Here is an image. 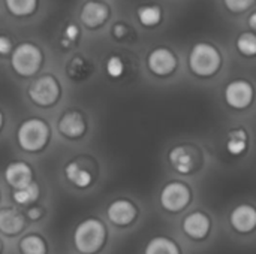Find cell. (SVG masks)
I'll use <instances>...</instances> for the list:
<instances>
[{"label": "cell", "mask_w": 256, "mask_h": 254, "mask_svg": "<svg viewBox=\"0 0 256 254\" xmlns=\"http://www.w3.org/2000/svg\"><path fill=\"white\" fill-rule=\"evenodd\" d=\"M184 232L194 240H202L210 229V220L202 213H192L183 222Z\"/></svg>", "instance_id": "8fae6325"}, {"label": "cell", "mask_w": 256, "mask_h": 254, "mask_svg": "<svg viewBox=\"0 0 256 254\" xmlns=\"http://www.w3.org/2000/svg\"><path fill=\"white\" fill-rule=\"evenodd\" d=\"M189 66L200 76L213 75L220 66V54L210 43H196L189 55Z\"/></svg>", "instance_id": "7a4b0ae2"}, {"label": "cell", "mask_w": 256, "mask_h": 254, "mask_svg": "<svg viewBox=\"0 0 256 254\" xmlns=\"http://www.w3.org/2000/svg\"><path fill=\"white\" fill-rule=\"evenodd\" d=\"M252 96H254L252 85L246 81H242V79L230 82L228 87L225 88L226 103L232 108H237V109L246 108L250 103Z\"/></svg>", "instance_id": "52a82bcc"}, {"label": "cell", "mask_w": 256, "mask_h": 254, "mask_svg": "<svg viewBox=\"0 0 256 254\" xmlns=\"http://www.w3.org/2000/svg\"><path fill=\"white\" fill-rule=\"evenodd\" d=\"M136 216V210L135 207L124 199L116 201L108 207V217L112 223L118 225V226H126L129 223L134 222Z\"/></svg>", "instance_id": "30bf717a"}, {"label": "cell", "mask_w": 256, "mask_h": 254, "mask_svg": "<svg viewBox=\"0 0 256 254\" xmlns=\"http://www.w3.org/2000/svg\"><path fill=\"white\" fill-rule=\"evenodd\" d=\"M48 133V126L42 120H26L18 129V144L26 151H38L46 144Z\"/></svg>", "instance_id": "3957f363"}, {"label": "cell", "mask_w": 256, "mask_h": 254, "mask_svg": "<svg viewBox=\"0 0 256 254\" xmlns=\"http://www.w3.org/2000/svg\"><path fill=\"white\" fill-rule=\"evenodd\" d=\"M177 60L166 48H156L148 55V67L156 75H168L176 69Z\"/></svg>", "instance_id": "ba28073f"}, {"label": "cell", "mask_w": 256, "mask_h": 254, "mask_svg": "<svg viewBox=\"0 0 256 254\" xmlns=\"http://www.w3.org/2000/svg\"><path fill=\"white\" fill-rule=\"evenodd\" d=\"M4 178H6L8 184L16 190V189H21L32 183V169L28 165H26L22 162H14V163L8 165V168L4 171Z\"/></svg>", "instance_id": "9c48e42d"}, {"label": "cell", "mask_w": 256, "mask_h": 254, "mask_svg": "<svg viewBox=\"0 0 256 254\" xmlns=\"http://www.w3.org/2000/svg\"><path fill=\"white\" fill-rule=\"evenodd\" d=\"M20 250L22 254H45L46 253V247L45 243L36 237V235H28L26 238L21 240L20 243Z\"/></svg>", "instance_id": "ffe728a7"}, {"label": "cell", "mask_w": 256, "mask_h": 254, "mask_svg": "<svg viewBox=\"0 0 256 254\" xmlns=\"http://www.w3.org/2000/svg\"><path fill=\"white\" fill-rule=\"evenodd\" d=\"M24 228V217L20 211L12 208L0 210V231L6 235H15Z\"/></svg>", "instance_id": "2e32d148"}, {"label": "cell", "mask_w": 256, "mask_h": 254, "mask_svg": "<svg viewBox=\"0 0 256 254\" xmlns=\"http://www.w3.org/2000/svg\"><path fill=\"white\" fill-rule=\"evenodd\" d=\"M64 36L68 39V43L69 42H74L76 37H78V27L74 25V24H69L66 28H64Z\"/></svg>", "instance_id": "4316f807"}, {"label": "cell", "mask_w": 256, "mask_h": 254, "mask_svg": "<svg viewBox=\"0 0 256 254\" xmlns=\"http://www.w3.org/2000/svg\"><path fill=\"white\" fill-rule=\"evenodd\" d=\"M2 123H3V117H2V112H0V127H2Z\"/></svg>", "instance_id": "1f68e13d"}, {"label": "cell", "mask_w": 256, "mask_h": 254, "mask_svg": "<svg viewBox=\"0 0 256 254\" xmlns=\"http://www.w3.org/2000/svg\"><path fill=\"white\" fill-rule=\"evenodd\" d=\"M224 1H225L226 7L230 10H232V12L244 10V9H248L254 3V0H224Z\"/></svg>", "instance_id": "484cf974"}, {"label": "cell", "mask_w": 256, "mask_h": 254, "mask_svg": "<svg viewBox=\"0 0 256 254\" xmlns=\"http://www.w3.org/2000/svg\"><path fill=\"white\" fill-rule=\"evenodd\" d=\"M124 33H126V27H124L123 24H117V25L114 27V34H116L117 37H122Z\"/></svg>", "instance_id": "f546056e"}, {"label": "cell", "mask_w": 256, "mask_h": 254, "mask_svg": "<svg viewBox=\"0 0 256 254\" xmlns=\"http://www.w3.org/2000/svg\"><path fill=\"white\" fill-rule=\"evenodd\" d=\"M12 48V42L6 36H0V54H8Z\"/></svg>", "instance_id": "83f0119b"}, {"label": "cell", "mask_w": 256, "mask_h": 254, "mask_svg": "<svg viewBox=\"0 0 256 254\" xmlns=\"http://www.w3.org/2000/svg\"><path fill=\"white\" fill-rule=\"evenodd\" d=\"M246 141H248V136H246V133L243 130H232L230 133L226 148H228V151L231 154L238 156L246 150Z\"/></svg>", "instance_id": "603a6c76"}, {"label": "cell", "mask_w": 256, "mask_h": 254, "mask_svg": "<svg viewBox=\"0 0 256 254\" xmlns=\"http://www.w3.org/2000/svg\"><path fill=\"white\" fill-rule=\"evenodd\" d=\"M138 15V19L142 25L146 27H152V25H156L159 21H160V9L158 6H141L136 12Z\"/></svg>", "instance_id": "44dd1931"}, {"label": "cell", "mask_w": 256, "mask_h": 254, "mask_svg": "<svg viewBox=\"0 0 256 254\" xmlns=\"http://www.w3.org/2000/svg\"><path fill=\"white\" fill-rule=\"evenodd\" d=\"M58 94H60V88H58V84L57 81L46 75V76H40L39 79H36L30 88H28V96L30 99L36 103V105H40V106H48V105H52L57 99H58Z\"/></svg>", "instance_id": "5b68a950"}, {"label": "cell", "mask_w": 256, "mask_h": 254, "mask_svg": "<svg viewBox=\"0 0 256 254\" xmlns=\"http://www.w3.org/2000/svg\"><path fill=\"white\" fill-rule=\"evenodd\" d=\"M42 63V52L33 43H21L18 45L10 57V64L18 75L30 76L38 72Z\"/></svg>", "instance_id": "277c9868"}, {"label": "cell", "mask_w": 256, "mask_h": 254, "mask_svg": "<svg viewBox=\"0 0 256 254\" xmlns=\"http://www.w3.org/2000/svg\"><path fill=\"white\" fill-rule=\"evenodd\" d=\"M27 217L30 219V220H39L40 217H42V210L40 208H38V207H33V208H28V211H27Z\"/></svg>", "instance_id": "f1b7e54d"}, {"label": "cell", "mask_w": 256, "mask_h": 254, "mask_svg": "<svg viewBox=\"0 0 256 254\" xmlns=\"http://www.w3.org/2000/svg\"><path fill=\"white\" fill-rule=\"evenodd\" d=\"M170 162L174 166V169L177 172H180V174H189L195 168L194 153L188 147H184V145H178L174 150H171Z\"/></svg>", "instance_id": "5bb4252c"}, {"label": "cell", "mask_w": 256, "mask_h": 254, "mask_svg": "<svg viewBox=\"0 0 256 254\" xmlns=\"http://www.w3.org/2000/svg\"><path fill=\"white\" fill-rule=\"evenodd\" d=\"M249 19H250V21H249V22H250V27H252V28H255V27H256V22H255V19H256V13H252V15H250V18H249Z\"/></svg>", "instance_id": "4dcf8cb0"}, {"label": "cell", "mask_w": 256, "mask_h": 254, "mask_svg": "<svg viewBox=\"0 0 256 254\" xmlns=\"http://www.w3.org/2000/svg\"><path fill=\"white\" fill-rule=\"evenodd\" d=\"M39 196V189L34 183H30L21 189H16L14 192V201L16 204H21V205H27V204H32L38 199Z\"/></svg>", "instance_id": "d6986e66"}, {"label": "cell", "mask_w": 256, "mask_h": 254, "mask_svg": "<svg viewBox=\"0 0 256 254\" xmlns=\"http://www.w3.org/2000/svg\"><path fill=\"white\" fill-rule=\"evenodd\" d=\"M108 18V7L98 1H88L81 9V21L87 27H98Z\"/></svg>", "instance_id": "4fadbf2b"}, {"label": "cell", "mask_w": 256, "mask_h": 254, "mask_svg": "<svg viewBox=\"0 0 256 254\" xmlns=\"http://www.w3.org/2000/svg\"><path fill=\"white\" fill-rule=\"evenodd\" d=\"M123 61H122V58L120 57H117V55H112V57H110L108 58V61H106V72H108V75L110 76H112V78H118V76H122V73H123Z\"/></svg>", "instance_id": "d4e9b609"}, {"label": "cell", "mask_w": 256, "mask_h": 254, "mask_svg": "<svg viewBox=\"0 0 256 254\" xmlns=\"http://www.w3.org/2000/svg\"><path fill=\"white\" fill-rule=\"evenodd\" d=\"M190 201L189 189L182 183H170L164 187L160 193V204L168 211H180Z\"/></svg>", "instance_id": "8992f818"}, {"label": "cell", "mask_w": 256, "mask_h": 254, "mask_svg": "<svg viewBox=\"0 0 256 254\" xmlns=\"http://www.w3.org/2000/svg\"><path fill=\"white\" fill-rule=\"evenodd\" d=\"M256 213L250 205H240L231 213V225L238 232H250L255 228Z\"/></svg>", "instance_id": "7c38bea8"}, {"label": "cell", "mask_w": 256, "mask_h": 254, "mask_svg": "<svg viewBox=\"0 0 256 254\" xmlns=\"http://www.w3.org/2000/svg\"><path fill=\"white\" fill-rule=\"evenodd\" d=\"M6 7L10 13L16 16H24L32 13L36 9V1L38 0H4Z\"/></svg>", "instance_id": "7402d4cb"}, {"label": "cell", "mask_w": 256, "mask_h": 254, "mask_svg": "<svg viewBox=\"0 0 256 254\" xmlns=\"http://www.w3.org/2000/svg\"><path fill=\"white\" fill-rule=\"evenodd\" d=\"M64 174H66V178H68L74 186H76V187L84 189V187H87V186L92 183L90 174H88L86 169H82L76 162L68 163L66 168H64Z\"/></svg>", "instance_id": "e0dca14e"}, {"label": "cell", "mask_w": 256, "mask_h": 254, "mask_svg": "<svg viewBox=\"0 0 256 254\" xmlns=\"http://www.w3.org/2000/svg\"><path fill=\"white\" fill-rule=\"evenodd\" d=\"M237 48L244 55H254L256 52V37L254 33H242L237 39Z\"/></svg>", "instance_id": "cb8c5ba5"}, {"label": "cell", "mask_w": 256, "mask_h": 254, "mask_svg": "<svg viewBox=\"0 0 256 254\" xmlns=\"http://www.w3.org/2000/svg\"><path fill=\"white\" fill-rule=\"evenodd\" d=\"M58 130L68 138H80L86 130V123L80 112H68L60 118Z\"/></svg>", "instance_id": "9a60e30c"}, {"label": "cell", "mask_w": 256, "mask_h": 254, "mask_svg": "<svg viewBox=\"0 0 256 254\" xmlns=\"http://www.w3.org/2000/svg\"><path fill=\"white\" fill-rule=\"evenodd\" d=\"M105 240V228L96 219H88L78 225L74 234L75 247L82 254L96 253Z\"/></svg>", "instance_id": "6da1fadb"}, {"label": "cell", "mask_w": 256, "mask_h": 254, "mask_svg": "<svg viewBox=\"0 0 256 254\" xmlns=\"http://www.w3.org/2000/svg\"><path fill=\"white\" fill-rule=\"evenodd\" d=\"M146 254H180V252L174 241L164 237H158L147 244Z\"/></svg>", "instance_id": "ac0fdd59"}]
</instances>
